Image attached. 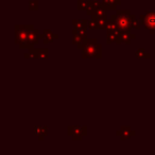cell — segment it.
<instances>
[{"instance_id": "9", "label": "cell", "mask_w": 155, "mask_h": 155, "mask_svg": "<svg viewBox=\"0 0 155 155\" xmlns=\"http://www.w3.org/2000/svg\"><path fill=\"white\" fill-rule=\"evenodd\" d=\"M102 8H104L107 11H110V10L116 11L117 5H115V2L113 0H102Z\"/></svg>"}, {"instance_id": "20", "label": "cell", "mask_w": 155, "mask_h": 155, "mask_svg": "<svg viewBox=\"0 0 155 155\" xmlns=\"http://www.w3.org/2000/svg\"><path fill=\"white\" fill-rule=\"evenodd\" d=\"M151 58V55H150L149 53H147V54H146V56H144V58Z\"/></svg>"}, {"instance_id": "6", "label": "cell", "mask_w": 155, "mask_h": 155, "mask_svg": "<svg viewBox=\"0 0 155 155\" xmlns=\"http://www.w3.org/2000/svg\"><path fill=\"white\" fill-rule=\"evenodd\" d=\"M43 34H44V38H43V43L44 44H49L52 43L54 39H58V35L53 33L51 30H48V29H45L43 31Z\"/></svg>"}, {"instance_id": "11", "label": "cell", "mask_w": 155, "mask_h": 155, "mask_svg": "<svg viewBox=\"0 0 155 155\" xmlns=\"http://www.w3.org/2000/svg\"><path fill=\"white\" fill-rule=\"evenodd\" d=\"M97 22V27L99 30H106L107 28V19H94Z\"/></svg>"}, {"instance_id": "3", "label": "cell", "mask_w": 155, "mask_h": 155, "mask_svg": "<svg viewBox=\"0 0 155 155\" xmlns=\"http://www.w3.org/2000/svg\"><path fill=\"white\" fill-rule=\"evenodd\" d=\"M140 22L147 30H155V11H147L146 14L139 16Z\"/></svg>"}, {"instance_id": "12", "label": "cell", "mask_w": 155, "mask_h": 155, "mask_svg": "<svg viewBox=\"0 0 155 155\" xmlns=\"http://www.w3.org/2000/svg\"><path fill=\"white\" fill-rule=\"evenodd\" d=\"M29 9L31 11H37L39 9V3L38 0H30L29 1Z\"/></svg>"}, {"instance_id": "17", "label": "cell", "mask_w": 155, "mask_h": 155, "mask_svg": "<svg viewBox=\"0 0 155 155\" xmlns=\"http://www.w3.org/2000/svg\"><path fill=\"white\" fill-rule=\"evenodd\" d=\"M88 29H91V30H97L98 27H97V22H96V20L91 19V21L88 22Z\"/></svg>"}, {"instance_id": "8", "label": "cell", "mask_w": 155, "mask_h": 155, "mask_svg": "<svg viewBox=\"0 0 155 155\" xmlns=\"http://www.w3.org/2000/svg\"><path fill=\"white\" fill-rule=\"evenodd\" d=\"M121 36V39H122V43H125L127 44V45H130L131 44V41H133V39H135V34H132V33L130 32H122L120 34Z\"/></svg>"}, {"instance_id": "1", "label": "cell", "mask_w": 155, "mask_h": 155, "mask_svg": "<svg viewBox=\"0 0 155 155\" xmlns=\"http://www.w3.org/2000/svg\"><path fill=\"white\" fill-rule=\"evenodd\" d=\"M102 47L100 44H98L97 39L87 38L85 41V46L82 49V58H100L102 56Z\"/></svg>"}, {"instance_id": "5", "label": "cell", "mask_w": 155, "mask_h": 155, "mask_svg": "<svg viewBox=\"0 0 155 155\" xmlns=\"http://www.w3.org/2000/svg\"><path fill=\"white\" fill-rule=\"evenodd\" d=\"M116 135L118 136L121 140H127L133 137V136L135 135V132L132 131L130 127H124V125H123V127H121L120 131L116 132Z\"/></svg>"}, {"instance_id": "10", "label": "cell", "mask_w": 155, "mask_h": 155, "mask_svg": "<svg viewBox=\"0 0 155 155\" xmlns=\"http://www.w3.org/2000/svg\"><path fill=\"white\" fill-rule=\"evenodd\" d=\"M88 22L87 20H73L72 25L74 28H80V29H88Z\"/></svg>"}, {"instance_id": "23", "label": "cell", "mask_w": 155, "mask_h": 155, "mask_svg": "<svg viewBox=\"0 0 155 155\" xmlns=\"http://www.w3.org/2000/svg\"><path fill=\"white\" fill-rule=\"evenodd\" d=\"M154 58H155V54H154Z\"/></svg>"}, {"instance_id": "18", "label": "cell", "mask_w": 155, "mask_h": 155, "mask_svg": "<svg viewBox=\"0 0 155 155\" xmlns=\"http://www.w3.org/2000/svg\"><path fill=\"white\" fill-rule=\"evenodd\" d=\"M93 5H94V8H95V9H99V8L102 7V2H99V1H97V0H94Z\"/></svg>"}, {"instance_id": "4", "label": "cell", "mask_w": 155, "mask_h": 155, "mask_svg": "<svg viewBox=\"0 0 155 155\" xmlns=\"http://www.w3.org/2000/svg\"><path fill=\"white\" fill-rule=\"evenodd\" d=\"M29 52L32 54L33 58H44L47 60L49 58V50L47 48H39V49H35V48H30Z\"/></svg>"}, {"instance_id": "7", "label": "cell", "mask_w": 155, "mask_h": 155, "mask_svg": "<svg viewBox=\"0 0 155 155\" xmlns=\"http://www.w3.org/2000/svg\"><path fill=\"white\" fill-rule=\"evenodd\" d=\"M107 10L104 8H99V9L94 10V13L91 15V19H107Z\"/></svg>"}, {"instance_id": "14", "label": "cell", "mask_w": 155, "mask_h": 155, "mask_svg": "<svg viewBox=\"0 0 155 155\" xmlns=\"http://www.w3.org/2000/svg\"><path fill=\"white\" fill-rule=\"evenodd\" d=\"M87 5V0H78V10H80V11H82V10H85V8H86Z\"/></svg>"}, {"instance_id": "21", "label": "cell", "mask_w": 155, "mask_h": 155, "mask_svg": "<svg viewBox=\"0 0 155 155\" xmlns=\"http://www.w3.org/2000/svg\"><path fill=\"white\" fill-rule=\"evenodd\" d=\"M150 31V34H154L155 33V30H149Z\"/></svg>"}, {"instance_id": "19", "label": "cell", "mask_w": 155, "mask_h": 155, "mask_svg": "<svg viewBox=\"0 0 155 155\" xmlns=\"http://www.w3.org/2000/svg\"><path fill=\"white\" fill-rule=\"evenodd\" d=\"M113 1H114V2H115V5H116L117 7H118V5H121V1H120V0H113Z\"/></svg>"}, {"instance_id": "16", "label": "cell", "mask_w": 155, "mask_h": 155, "mask_svg": "<svg viewBox=\"0 0 155 155\" xmlns=\"http://www.w3.org/2000/svg\"><path fill=\"white\" fill-rule=\"evenodd\" d=\"M116 14L121 16H127V15H131V12L129 10H116Z\"/></svg>"}, {"instance_id": "22", "label": "cell", "mask_w": 155, "mask_h": 155, "mask_svg": "<svg viewBox=\"0 0 155 155\" xmlns=\"http://www.w3.org/2000/svg\"><path fill=\"white\" fill-rule=\"evenodd\" d=\"M154 48H155V41H154Z\"/></svg>"}, {"instance_id": "15", "label": "cell", "mask_w": 155, "mask_h": 155, "mask_svg": "<svg viewBox=\"0 0 155 155\" xmlns=\"http://www.w3.org/2000/svg\"><path fill=\"white\" fill-rule=\"evenodd\" d=\"M140 20H137L135 17L133 18V20H132V28L135 29V30H139L140 29Z\"/></svg>"}, {"instance_id": "2", "label": "cell", "mask_w": 155, "mask_h": 155, "mask_svg": "<svg viewBox=\"0 0 155 155\" xmlns=\"http://www.w3.org/2000/svg\"><path fill=\"white\" fill-rule=\"evenodd\" d=\"M67 133L68 135L72 136V139L80 140L83 139L84 136L87 135V127H82V125H70V127H67Z\"/></svg>"}, {"instance_id": "13", "label": "cell", "mask_w": 155, "mask_h": 155, "mask_svg": "<svg viewBox=\"0 0 155 155\" xmlns=\"http://www.w3.org/2000/svg\"><path fill=\"white\" fill-rule=\"evenodd\" d=\"M146 54V49H143V48H139L135 51V56L138 58H144Z\"/></svg>"}]
</instances>
